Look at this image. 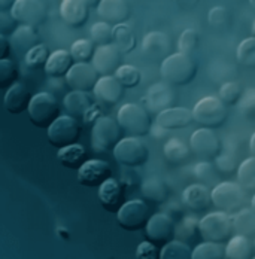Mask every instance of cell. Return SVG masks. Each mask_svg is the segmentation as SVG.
Instances as JSON below:
<instances>
[{
	"label": "cell",
	"instance_id": "obj_3",
	"mask_svg": "<svg viewBox=\"0 0 255 259\" xmlns=\"http://www.w3.org/2000/svg\"><path fill=\"white\" fill-rule=\"evenodd\" d=\"M117 121L121 130L133 137H142L151 133L153 124L145 107L136 103L123 104L117 113Z\"/></svg>",
	"mask_w": 255,
	"mask_h": 259
},
{
	"label": "cell",
	"instance_id": "obj_37",
	"mask_svg": "<svg viewBox=\"0 0 255 259\" xmlns=\"http://www.w3.org/2000/svg\"><path fill=\"white\" fill-rule=\"evenodd\" d=\"M193 259H226V247L221 243L203 241L193 249Z\"/></svg>",
	"mask_w": 255,
	"mask_h": 259
},
{
	"label": "cell",
	"instance_id": "obj_20",
	"mask_svg": "<svg viewBox=\"0 0 255 259\" xmlns=\"http://www.w3.org/2000/svg\"><path fill=\"white\" fill-rule=\"evenodd\" d=\"M97 14L102 21L115 27L126 24L131 15V11L126 0H102L97 8Z\"/></svg>",
	"mask_w": 255,
	"mask_h": 259
},
{
	"label": "cell",
	"instance_id": "obj_43",
	"mask_svg": "<svg viewBox=\"0 0 255 259\" xmlns=\"http://www.w3.org/2000/svg\"><path fill=\"white\" fill-rule=\"evenodd\" d=\"M242 94H243V90L237 82H226L221 85L218 97L223 100V103L226 106H234L239 103Z\"/></svg>",
	"mask_w": 255,
	"mask_h": 259
},
{
	"label": "cell",
	"instance_id": "obj_33",
	"mask_svg": "<svg viewBox=\"0 0 255 259\" xmlns=\"http://www.w3.org/2000/svg\"><path fill=\"white\" fill-rule=\"evenodd\" d=\"M234 234H242L246 237H255V210L252 207H243L237 213L231 214Z\"/></svg>",
	"mask_w": 255,
	"mask_h": 259
},
{
	"label": "cell",
	"instance_id": "obj_4",
	"mask_svg": "<svg viewBox=\"0 0 255 259\" xmlns=\"http://www.w3.org/2000/svg\"><path fill=\"white\" fill-rule=\"evenodd\" d=\"M197 230L204 241L212 243H224L231 238L233 230V218L224 211H212L203 216L197 222Z\"/></svg>",
	"mask_w": 255,
	"mask_h": 259
},
{
	"label": "cell",
	"instance_id": "obj_24",
	"mask_svg": "<svg viewBox=\"0 0 255 259\" xmlns=\"http://www.w3.org/2000/svg\"><path fill=\"white\" fill-rule=\"evenodd\" d=\"M30 100L31 97L28 94L26 85L23 82H15L12 87L6 90V94L3 99V107L11 115H20L28 109Z\"/></svg>",
	"mask_w": 255,
	"mask_h": 259
},
{
	"label": "cell",
	"instance_id": "obj_56",
	"mask_svg": "<svg viewBox=\"0 0 255 259\" xmlns=\"http://www.w3.org/2000/svg\"><path fill=\"white\" fill-rule=\"evenodd\" d=\"M84 2L88 5V8H90V9H91V8H96V9H97L102 0H84Z\"/></svg>",
	"mask_w": 255,
	"mask_h": 259
},
{
	"label": "cell",
	"instance_id": "obj_9",
	"mask_svg": "<svg viewBox=\"0 0 255 259\" xmlns=\"http://www.w3.org/2000/svg\"><path fill=\"white\" fill-rule=\"evenodd\" d=\"M150 207L143 200L134 198L124 203L117 211V221L123 230L139 231L147 227L150 221Z\"/></svg>",
	"mask_w": 255,
	"mask_h": 259
},
{
	"label": "cell",
	"instance_id": "obj_11",
	"mask_svg": "<svg viewBox=\"0 0 255 259\" xmlns=\"http://www.w3.org/2000/svg\"><path fill=\"white\" fill-rule=\"evenodd\" d=\"M11 14L20 26L36 28L45 23L48 11L41 0H17Z\"/></svg>",
	"mask_w": 255,
	"mask_h": 259
},
{
	"label": "cell",
	"instance_id": "obj_40",
	"mask_svg": "<svg viewBox=\"0 0 255 259\" xmlns=\"http://www.w3.org/2000/svg\"><path fill=\"white\" fill-rule=\"evenodd\" d=\"M90 36H91V40L94 42V45H97V47L111 45V44H114V27L104 21L94 23L90 30Z\"/></svg>",
	"mask_w": 255,
	"mask_h": 259
},
{
	"label": "cell",
	"instance_id": "obj_29",
	"mask_svg": "<svg viewBox=\"0 0 255 259\" xmlns=\"http://www.w3.org/2000/svg\"><path fill=\"white\" fill-rule=\"evenodd\" d=\"M164 158L173 164V165H182L184 162H187L191 156V148L190 145H187L185 142H182L178 137H172L164 143L163 148Z\"/></svg>",
	"mask_w": 255,
	"mask_h": 259
},
{
	"label": "cell",
	"instance_id": "obj_31",
	"mask_svg": "<svg viewBox=\"0 0 255 259\" xmlns=\"http://www.w3.org/2000/svg\"><path fill=\"white\" fill-rule=\"evenodd\" d=\"M140 191L147 200L154 203H163L169 195L167 185L158 176H148L147 179H143L140 183Z\"/></svg>",
	"mask_w": 255,
	"mask_h": 259
},
{
	"label": "cell",
	"instance_id": "obj_49",
	"mask_svg": "<svg viewBox=\"0 0 255 259\" xmlns=\"http://www.w3.org/2000/svg\"><path fill=\"white\" fill-rule=\"evenodd\" d=\"M17 21L15 18L12 17L11 12H5V11H0V36H5V37H11L14 34V31L18 28L17 27Z\"/></svg>",
	"mask_w": 255,
	"mask_h": 259
},
{
	"label": "cell",
	"instance_id": "obj_30",
	"mask_svg": "<svg viewBox=\"0 0 255 259\" xmlns=\"http://www.w3.org/2000/svg\"><path fill=\"white\" fill-rule=\"evenodd\" d=\"M11 45L20 52H28L36 45H39V36L34 27L18 26L14 34L9 37Z\"/></svg>",
	"mask_w": 255,
	"mask_h": 259
},
{
	"label": "cell",
	"instance_id": "obj_10",
	"mask_svg": "<svg viewBox=\"0 0 255 259\" xmlns=\"http://www.w3.org/2000/svg\"><path fill=\"white\" fill-rule=\"evenodd\" d=\"M79 134H81L79 122L70 115H61L51 127L47 130L48 142L57 149L78 143Z\"/></svg>",
	"mask_w": 255,
	"mask_h": 259
},
{
	"label": "cell",
	"instance_id": "obj_54",
	"mask_svg": "<svg viewBox=\"0 0 255 259\" xmlns=\"http://www.w3.org/2000/svg\"><path fill=\"white\" fill-rule=\"evenodd\" d=\"M17 0H0V11L5 12H11V9L14 8Z\"/></svg>",
	"mask_w": 255,
	"mask_h": 259
},
{
	"label": "cell",
	"instance_id": "obj_8",
	"mask_svg": "<svg viewBox=\"0 0 255 259\" xmlns=\"http://www.w3.org/2000/svg\"><path fill=\"white\" fill-rule=\"evenodd\" d=\"M112 155L118 164L134 168L143 165L148 161L150 151L147 145L140 140V137L127 136L118 142V145L112 151Z\"/></svg>",
	"mask_w": 255,
	"mask_h": 259
},
{
	"label": "cell",
	"instance_id": "obj_35",
	"mask_svg": "<svg viewBox=\"0 0 255 259\" xmlns=\"http://www.w3.org/2000/svg\"><path fill=\"white\" fill-rule=\"evenodd\" d=\"M237 182L245 191L255 192V156H249L240 162L237 171Z\"/></svg>",
	"mask_w": 255,
	"mask_h": 259
},
{
	"label": "cell",
	"instance_id": "obj_13",
	"mask_svg": "<svg viewBox=\"0 0 255 259\" xmlns=\"http://www.w3.org/2000/svg\"><path fill=\"white\" fill-rule=\"evenodd\" d=\"M176 93L173 90V85L167 82H155L147 91L145 103L151 113H161L167 109L176 107Z\"/></svg>",
	"mask_w": 255,
	"mask_h": 259
},
{
	"label": "cell",
	"instance_id": "obj_46",
	"mask_svg": "<svg viewBox=\"0 0 255 259\" xmlns=\"http://www.w3.org/2000/svg\"><path fill=\"white\" fill-rule=\"evenodd\" d=\"M209 26L215 30H224L230 26V12L224 6H215L207 14Z\"/></svg>",
	"mask_w": 255,
	"mask_h": 259
},
{
	"label": "cell",
	"instance_id": "obj_23",
	"mask_svg": "<svg viewBox=\"0 0 255 259\" xmlns=\"http://www.w3.org/2000/svg\"><path fill=\"white\" fill-rule=\"evenodd\" d=\"M182 203L191 211H203L212 204V189L203 183L188 185L182 192Z\"/></svg>",
	"mask_w": 255,
	"mask_h": 259
},
{
	"label": "cell",
	"instance_id": "obj_17",
	"mask_svg": "<svg viewBox=\"0 0 255 259\" xmlns=\"http://www.w3.org/2000/svg\"><path fill=\"white\" fill-rule=\"evenodd\" d=\"M93 96L100 106L111 109L117 106L123 99L124 87L118 82L115 76H100L93 90Z\"/></svg>",
	"mask_w": 255,
	"mask_h": 259
},
{
	"label": "cell",
	"instance_id": "obj_26",
	"mask_svg": "<svg viewBox=\"0 0 255 259\" xmlns=\"http://www.w3.org/2000/svg\"><path fill=\"white\" fill-rule=\"evenodd\" d=\"M97 197H99V201H100V204L104 210L118 211L120 210L118 206H120L121 198H123V186L117 179L111 178L99 186Z\"/></svg>",
	"mask_w": 255,
	"mask_h": 259
},
{
	"label": "cell",
	"instance_id": "obj_12",
	"mask_svg": "<svg viewBox=\"0 0 255 259\" xmlns=\"http://www.w3.org/2000/svg\"><path fill=\"white\" fill-rule=\"evenodd\" d=\"M190 148L193 154L199 156L202 161H213L220 155L221 143L215 131L210 128L196 130L190 137Z\"/></svg>",
	"mask_w": 255,
	"mask_h": 259
},
{
	"label": "cell",
	"instance_id": "obj_21",
	"mask_svg": "<svg viewBox=\"0 0 255 259\" xmlns=\"http://www.w3.org/2000/svg\"><path fill=\"white\" fill-rule=\"evenodd\" d=\"M60 17L66 23V26L81 28L88 21L90 8L84 0H61Z\"/></svg>",
	"mask_w": 255,
	"mask_h": 259
},
{
	"label": "cell",
	"instance_id": "obj_55",
	"mask_svg": "<svg viewBox=\"0 0 255 259\" xmlns=\"http://www.w3.org/2000/svg\"><path fill=\"white\" fill-rule=\"evenodd\" d=\"M151 134H153L154 137L160 139V137H163V136L167 134V130H164L163 127H160L158 124H155V125H153V128H151Z\"/></svg>",
	"mask_w": 255,
	"mask_h": 259
},
{
	"label": "cell",
	"instance_id": "obj_34",
	"mask_svg": "<svg viewBox=\"0 0 255 259\" xmlns=\"http://www.w3.org/2000/svg\"><path fill=\"white\" fill-rule=\"evenodd\" d=\"M114 45L121 51V54H130L134 51L136 37L133 30L127 24L114 27Z\"/></svg>",
	"mask_w": 255,
	"mask_h": 259
},
{
	"label": "cell",
	"instance_id": "obj_48",
	"mask_svg": "<svg viewBox=\"0 0 255 259\" xmlns=\"http://www.w3.org/2000/svg\"><path fill=\"white\" fill-rule=\"evenodd\" d=\"M213 165H215V168L220 173H223V175H231L233 171H237V168H239L240 164H237L236 156L231 155L229 152H224V154H220V155L213 159Z\"/></svg>",
	"mask_w": 255,
	"mask_h": 259
},
{
	"label": "cell",
	"instance_id": "obj_57",
	"mask_svg": "<svg viewBox=\"0 0 255 259\" xmlns=\"http://www.w3.org/2000/svg\"><path fill=\"white\" fill-rule=\"evenodd\" d=\"M249 152H251V156H255V133L251 136V140H249Z\"/></svg>",
	"mask_w": 255,
	"mask_h": 259
},
{
	"label": "cell",
	"instance_id": "obj_19",
	"mask_svg": "<svg viewBox=\"0 0 255 259\" xmlns=\"http://www.w3.org/2000/svg\"><path fill=\"white\" fill-rule=\"evenodd\" d=\"M173 231H175V224L167 213H154L145 227L147 237L154 244L169 243L167 240H170Z\"/></svg>",
	"mask_w": 255,
	"mask_h": 259
},
{
	"label": "cell",
	"instance_id": "obj_38",
	"mask_svg": "<svg viewBox=\"0 0 255 259\" xmlns=\"http://www.w3.org/2000/svg\"><path fill=\"white\" fill-rule=\"evenodd\" d=\"M69 51L72 54L75 63H91L96 52V47L91 39H79L72 44Z\"/></svg>",
	"mask_w": 255,
	"mask_h": 259
},
{
	"label": "cell",
	"instance_id": "obj_45",
	"mask_svg": "<svg viewBox=\"0 0 255 259\" xmlns=\"http://www.w3.org/2000/svg\"><path fill=\"white\" fill-rule=\"evenodd\" d=\"M17 66L11 58L0 60V88L8 90L17 82Z\"/></svg>",
	"mask_w": 255,
	"mask_h": 259
},
{
	"label": "cell",
	"instance_id": "obj_61",
	"mask_svg": "<svg viewBox=\"0 0 255 259\" xmlns=\"http://www.w3.org/2000/svg\"><path fill=\"white\" fill-rule=\"evenodd\" d=\"M252 259H255V256H254V258H252Z\"/></svg>",
	"mask_w": 255,
	"mask_h": 259
},
{
	"label": "cell",
	"instance_id": "obj_28",
	"mask_svg": "<svg viewBox=\"0 0 255 259\" xmlns=\"http://www.w3.org/2000/svg\"><path fill=\"white\" fill-rule=\"evenodd\" d=\"M255 256V244L249 237L234 234L226 246V259H252Z\"/></svg>",
	"mask_w": 255,
	"mask_h": 259
},
{
	"label": "cell",
	"instance_id": "obj_36",
	"mask_svg": "<svg viewBox=\"0 0 255 259\" xmlns=\"http://www.w3.org/2000/svg\"><path fill=\"white\" fill-rule=\"evenodd\" d=\"M236 58L239 64L245 69L255 70V37L251 36L248 39H243L236 51Z\"/></svg>",
	"mask_w": 255,
	"mask_h": 259
},
{
	"label": "cell",
	"instance_id": "obj_41",
	"mask_svg": "<svg viewBox=\"0 0 255 259\" xmlns=\"http://www.w3.org/2000/svg\"><path fill=\"white\" fill-rule=\"evenodd\" d=\"M115 78L118 79V82L124 88H136L142 80V75H140V70L137 67H134L131 64H123L117 70Z\"/></svg>",
	"mask_w": 255,
	"mask_h": 259
},
{
	"label": "cell",
	"instance_id": "obj_5",
	"mask_svg": "<svg viewBox=\"0 0 255 259\" xmlns=\"http://www.w3.org/2000/svg\"><path fill=\"white\" fill-rule=\"evenodd\" d=\"M193 115L194 122H197L203 128L215 130L226 124L229 118V110L220 97L207 96L197 102L193 109Z\"/></svg>",
	"mask_w": 255,
	"mask_h": 259
},
{
	"label": "cell",
	"instance_id": "obj_42",
	"mask_svg": "<svg viewBox=\"0 0 255 259\" xmlns=\"http://www.w3.org/2000/svg\"><path fill=\"white\" fill-rule=\"evenodd\" d=\"M50 55H51V54H48V48H47L44 44H39V45H36L34 48H31V50L26 54V57H24L26 66L27 67H30V69H41V67H45V64H47Z\"/></svg>",
	"mask_w": 255,
	"mask_h": 259
},
{
	"label": "cell",
	"instance_id": "obj_53",
	"mask_svg": "<svg viewBox=\"0 0 255 259\" xmlns=\"http://www.w3.org/2000/svg\"><path fill=\"white\" fill-rule=\"evenodd\" d=\"M175 2L178 3L179 8H182V9H191V8H194L199 3V0H175Z\"/></svg>",
	"mask_w": 255,
	"mask_h": 259
},
{
	"label": "cell",
	"instance_id": "obj_22",
	"mask_svg": "<svg viewBox=\"0 0 255 259\" xmlns=\"http://www.w3.org/2000/svg\"><path fill=\"white\" fill-rule=\"evenodd\" d=\"M193 122H194L193 110H190L187 107H179V106L158 113L157 118H155V124H158L160 127H163L167 131L187 128Z\"/></svg>",
	"mask_w": 255,
	"mask_h": 259
},
{
	"label": "cell",
	"instance_id": "obj_59",
	"mask_svg": "<svg viewBox=\"0 0 255 259\" xmlns=\"http://www.w3.org/2000/svg\"><path fill=\"white\" fill-rule=\"evenodd\" d=\"M251 34L254 36L255 37V20H254V23H252V28H251Z\"/></svg>",
	"mask_w": 255,
	"mask_h": 259
},
{
	"label": "cell",
	"instance_id": "obj_47",
	"mask_svg": "<svg viewBox=\"0 0 255 259\" xmlns=\"http://www.w3.org/2000/svg\"><path fill=\"white\" fill-rule=\"evenodd\" d=\"M239 110L246 118L255 121V88H246L239 100Z\"/></svg>",
	"mask_w": 255,
	"mask_h": 259
},
{
	"label": "cell",
	"instance_id": "obj_52",
	"mask_svg": "<svg viewBox=\"0 0 255 259\" xmlns=\"http://www.w3.org/2000/svg\"><path fill=\"white\" fill-rule=\"evenodd\" d=\"M0 47H2V54H0V60H6L9 58V51H11V40H8V37L0 36Z\"/></svg>",
	"mask_w": 255,
	"mask_h": 259
},
{
	"label": "cell",
	"instance_id": "obj_62",
	"mask_svg": "<svg viewBox=\"0 0 255 259\" xmlns=\"http://www.w3.org/2000/svg\"><path fill=\"white\" fill-rule=\"evenodd\" d=\"M254 244H255V241H254Z\"/></svg>",
	"mask_w": 255,
	"mask_h": 259
},
{
	"label": "cell",
	"instance_id": "obj_39",
	"mask_svg": "<svg viewBox=\"0 0 255 259\" xmlns=\"http://www.w3.org/2000/svg\"><path fill=\"white\" fill-rule=\"evenodd\" d=\"M160 259H193V252L184 241L172 240L161 249Z\"/></svg>",
	"mask_w": 255,
	"mask_h": 259
},
{
	"label": "cell",
	"instance_id": "obj_16",
	"mask_svg": "<svg viewBox=\"0 0 255 259\" xmlns=\"http://www.w3.org/2000/svg\"><path fill=\"white\" fill-rule=\"evenodd\" d=\"M121 60V51L114 44H111L96 48L91 64L100 76H115L117 70L123 66Z\"/></svg>",
	"mask_w": 255,
	"mask_h": 259
},
{
	"label": "cell",
	"instance_id": "obj_44",
	"mask_svg": "<svg viewBox=\"0 0 255 259\" xmlns=\"http://www.w3.org/2000/svg\"><path fill=\"white\" fill-rule=\"evenodd\" d=\"M199 42H200L199 33H197L194 28H187V30H184L182 34L179 36L178 52L187 54V55H191L193 52L197 50Z\"/></svg>",
	"mask_w": 255,
	"mask_h": 259
},
{
	"label": "cell",
	"instance_id": "obj_32",
	"mask_svg": "<svg viewBox=\"0 0 255 259\" xmlns=\"http://www.w3.org/2000/svg\"><path fill=\"white\" fill-rule=\"evenodd\" d=\"M85 148L79 143L66 146L58 149L57 152V159L60 161L61 165H64L66 168H72V170H79L81 165L85 162Z\"/></svg>",
	"mask_w": 255,
	"mask_h": 259
},
{
	"label": "cell",
	"instance_id": "obj_2",
	"mask_svg": "<svg viewBox=\"0 0 255 259\" xmlns=\"http://www.w3.org/2000/svg\"><path fill=\"white\" fill-rule=\"evenodd\" d=\"M28 118L31 124L38 128L48 130L52 124L61 116L60 115V103L57 97L48 93L41 91L34 94L28 104Z\"/></svg>",
	"mask_w": 255,
	"mask_h": 259
},
{
	"label": "cell",
	"instance_id": "obj_27",
	"mask_svg": "<svg viewBox=\"0 0 255 259\" xmlns=\"http://www.w3.org/2000/svg\"><path fill=\"white\" fill-rule=\"evenodd\" d=\"M75 64V60L72 57L70 51L66 50H58L54 51L50 55L44 70L50 78H63L69 73V70L72 69V66Z\"/></svg>",
	"mask_w": 255,
	"mask_h": 259
},
{
	"label": "cell",
	"instance_id": "obj_18",
	"mask_svg": "<svg viewBox=\"0 0 255 259\" xmlns=\"http://www.w3.org/2000/svg\"><path fill=\"white\" fill-rule=\"evenodd\" d=\"M170 37L163 31H150L142 40V51L153 60L164 61L173 52Z\"/></svg>",
	"mask_w": 255,
	"mask_h": 259
},
{
	"label": "cell",
	"instance_id": "obj_50",
	"mask_svg": "<svg viewBox=\"0 0 255 259\" xmlns=\"http://www.w3.org/2000/svg\"><path fill=\"white\" fill-rule=\"evenodd\" d=\"M136 259H160V252L153 241H142L136 249Z\"/></svg>",
	"mask_w": 255,
	"mask_h": 259
},
{
	"label": "cell",
	"instance_id": "obj_58",
	"mask_svg": "<svg viewBox=\"0 0 255 259\" xmlns=\"http://www.w3.org/2000/svg\"><path fill=\"white\" fill-rule=\"evenodd\" d=\"M251 207L255 210V192H254V195H252V198H251Z\"/></svg>",
	"mask_w": 255,
	"mask_h": 259
},
{
	"label": "cell",
	"instance_id": "obj_25",
	"mask_svg": "<svg viewBox=\"0 0 255 259\" xmlns=\"http://www.w3.org/2000/svg\"><path fill=\"white\" fill-rule=\"evenodd\" d=\"M63 107L66 115H70L75 119H84L88 118L90 110H93V102L88 93L70 90V93H67L63 99Z\"/></svg>",
	"mask_w": 255,
	"mask_h": 259
},
{
	"label": "cell",
	"instance_id": "obj_1",
	"mask_svg": "<svg viewBox=\"0 0 255 259\" xmlns=\"http://www.w3.org/2000/svg\"><path fill=\"white\" fill-rule=\"evenodd\" d=\"M160 73L164 82L173 87L188 85L197 75V64L191 55L173 52L164 61H161Z\"/></svg>",
	"mask_w": 255,
	"mask_h": 259
},
{
	"label": "cell",
	"instance_id": "obj_14",
	"mask_svg": "<svg viewBox=\"0 0 255 259\" xmlns=\"http://www.w3.org/2000/svg\"><path fill=\"white\" fill-rule=\"evenodd\" d=\"M66 85L72 91H84V93H93L100 75L94 69L91 63H75L69 73L64 76Z\"/></svg>",
	"mask_w": 255,
	"mask_h": 259
},
{
	"label": "cell",
	"instance_id": "obj_6",
	"mask_svg": "<svg viewBox=\"0 0 255 259\" xmlns=\"http://www.w3.org/2000/svg\"><path fill=\"white\" fill-rule=\"evenodd\" d=\"M246 203V191L239 182H221L212 189V204L216 210L234 214Z\"/></svg>",
	"mask_w": 255,
	"mask_h": 259
},
{
	"label": "cell",
	"instance_id": "obj_7",
	"mask_svg": "<svg viewBox=\"0 0 255 259\" xmlns=\"http://www.w3.org/2000/svg\"><path fill=\"white\" fill-rule=\"evenodd\" d=\"M123 130L118 121L109 116H99L91 130V146L96 152L114 151L118 142L123 139Z\"/></svg>",
	"mask_w": 255,
	"mask_h": 259
},
{
	"label": "cell",
	"instance_id": "obj_60",
	"mask_svg": "<svg viewBox=\"0 0 255 259\" xmlns=\"http://www.w3.org/2000/svg\"><path fill=\"white\" fill-rule=\"evenodd\" d=\"M249 5H251V8L255 11V0H249Z\"/></svg>",
	"mask_w": 255,
	"mask_h": 259
},
{
	"label": "cell",
	"instance_id": "obj_15",
	"mask_svg": "<svg viewBox=\"0 0 255 259\" xmlns=\"http://www.w3.org/2000/svg\"><path fill=\"white\" fill-rule=\"evenodd\" d=\"M78 182L85 188H99L103 182L112 178L109 164L103 159H87L78 170Z\"/></svg>",
	"mask_w": 255,
	"mask_h": 259
},
{
	"label": "cell",
	"instance_id": "obj_51",
	"mask_svg": "<svg viewBox=\"0 0 255 259\" xmlns=\"http://www.w3.org/2000/svg\"><path fill=\"white\" fill-rule=\"evenodd\" d=\"M213 170H215V165H212L210 161H200L196 164L193 173H194L196 179H199V181H209L213 176Z\"/></svg>",
	"mask_w": 255,
	"mask_h": 259
}]
</instances>
